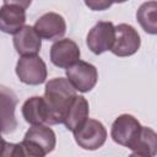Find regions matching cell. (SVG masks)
I'll list each match as a JSON object with an SVG mask.
<instances>
[{
	"label": "cell",
	"mask_w": 157,
	"mask_h": 157,
	"mask_svg": "<svg viewBox=\"0 0 157 157\" xmlns=\"http://www.w3.org/2000/svg\"><path fill=\"white\" fill-rule=\"evenodd\" d=\"M76 96V88L65 77H55L45 83L44 101L48 107V124H63L66 110Z\"/></svg>",
	"instance_id": "1"
},
{
	"label": "cell",
	"mask_w": 157,
	"mask_h": 157,
	"mask_svg": "<svg viewBox=\"0 0 157 157\" xmlns=\"http://www.w3.org/2000/svg\"><path fill=\"white\" fill-rule=\"evenodd\" d=\"M56 145L55 132L47 125H32L25 134L21 146L22 156L44 157L54 150Z\"/></svg>",
	"instance_id": "2"
},
{
	"label": "cell",
	"mask_w": 157,
	"mask_h": 157,
	"mask_svg": "<svg viewBox=\"0 0 157 157\" xmlns=\"http://www.w3.org/2000/svg\"><path fill=\"white\" fill-rule=\"evenodd\" d=\"M16 75L21 82L37 86L47 78V65L38 55H23L16 64Z\"/></svg>",
	"instance_id": "3"
},
{
	"label": "cell",
	"mask_w": 157,
	"mask_h": 157,
	"mask_svg": "<svg viewBox=\"0 0 157 157\" xmlns=\"http://www.w3.org/2000/svg\"><path fill=\"white\" fill-rule=\"evenodd\" d=\"M74 137L76 144L83 150H98L107 140V130L104 125L96 119H87L86 123L75 130Z\"/></svg>",
	"instance_id": "4"
},
{
	"label": "cell",
	"mask_w": 157,
	"mask_h": 157,
	"mask_svg": "<svg viewBox=\"0 0 157 157\" xmlns=\"http://www.w3.org/2000/svg\"><path fill=\"white\" fill-rule=\"evenodd\" d=\"M66 78L78 92H90L97 83L98 71L94 65L78 60L66 69Z\"/></svg>",
	"instance_id": "5"
},
{
	"label": "cell",
	"mask_w": 157,
	"mask_h": 157,
	"mask_svg": "<svg viewBox=\"0 0 157 157\" xmlns=\"http://www.w3.org/2000/svg\"><path fill=\"white\" fill-rule=\"evenodd\" d=\"M141 45L140 34L137 31L128 23H120L115 26V39L110 52L117 56H130L135 54Z\"/></svg>",
	"instance_id": "6"
},
{
	"label": "cell",
	"mask_w": 157,
	"mask_h": 157,
	"mask_svg": "<svg viewBox=\"0 0 157 157\" xmlns=\"http://www.w3.org/2000/svg\"><path fill=\"white\" fill-rule=\"evenodd\" d=\"M115 39V26L108 21L97 22L87 34V47L93 54H102L110 50Z\"/></svg>",
	"instance_id": "7"
},
{
	"label": "cell",
	"mask_w": 157,
	"mask_h": 157,
	"mask_svg": "<svg viewBox=\"0 0 157 157\" xmlns=\"http://www.w3.org/2000/svg\"><path fill=\"white\" fill-rule=\"evenodd\" d=\"M141 128L142 125L135 117L131 114H121L113 121L110 136L114 142L129 148L137 137Z\"/></svg>",
	"instance_id": "8"
},
{
	"label": "cell",
	"mask_w": 157,
	"mask_h": 157,
	"mask_svg": "<svg viewBox=\"0 0 157 157\" xmlns=\"http://www.w3.org/2000/svg\"><path fill=\"white\" fill-rule=\"evenodd\" d=\"M78 45L69 38L56 40L50 48V61L61 69H67L80 60Z\"/></svg>",
	"instance_id": "9"
},
{
	"label": "cell",
	"mask_w": 157,
	"mask_h": 157,
	"mask_svg": "<svg viewBox=\"0 0 157 157\" xmlns=\"http://www.w3.org/2000/svg\"><path fill=\"white\" fill-rule=\"evenodd\" d=\"M33 27L38 34L47 40L59 39L66 32V22L64 17L56 12H47L42 15Z\"/></svg>",
	"instance_id": "10"
},
{
	"label": "cell",
	"mask_w": 157,
	"mask_h": 157,
	"mask_svg": "<svg viewBox=\"0 0 157 157\" xmlns=\"http://www.w3.org/2000/svg\"><path fill=\"white\" fill-rule=\"evenodd\" d=\"M13 47L20 55H37L42 48V37L32 26H25L13 34Z\"/></svg>",
	"instance_id": "11"
},
{
	"label": "cell",
	"mask_w": 157,
	"mask_h": 157,
	"mask_svg": "<svg viewBox=\"0 0 157 157\" xmlns=\"http://www.w3.org/2000/svg\"><path fill=\"white\" fill-rule=\"evenodd\" d=\"M88 114H90V105L87 99L83 96L76 94L66 110L63 124L66 126L67 130L74 132L86 123V120L88 119Z\"/></svg>",
	"instance_id": "12"
},
{
	"label": "cell",
	"mask_w": 157,
	"mask_h": 157,
	"mask_svg": "<svg viewBox=\"0 0 157 157\" xmlns=\"http://www.w3.org/2000/svg\"><path fill=\"white\" fill-rule=\"evenodd\" d=\"M25 9L17 5H2L0 9V28L4 33L16 34L25 27Z\"/></svg>",
	"instance_id": "13"
},
{
	"label": "cell",
	"mask_w": 157,
	"mask_h": 157,
	"mask_svg": "<svg viewBox=\"0 0 157 157\" xmlns=\"http://www.w3.org/2000/svg\"><path fill=\"white\" fill-rule=\"evenodd\" d=\"M22 115L27 123L31 125L48 124V107L44 97L33 96L25 101L22 105Z\"/></svg>",
	"instance_id": "14"
},
{
	"label": "cell",
	"mask_w": 157,
	"mask_h": 157,
	"mask_svg": "<svg viewBox=\"0 0 157 157\" xmlns=\"http://www.w3.org/2000/svg\"><path fill=\"white\" fill-rule=\"evenodd\" d=\"M129 148L134 156L151 157L157 155V132L151 128L142 126L137 137Z\"/></svg>",
	"instance_id": "15"
},
{
	"label": "cell",
	"mask_w": 157,
	"mask_h": 157,
	"mask_svg": "<svg viewBox=\"0 0 157 157\" xmlns=\"http://www.w3.org/2000/svg\"><path fill=\"white\" fill-rule=\"evenodd\" d=\"M137 22L148 34H157V1L150 0L140 5L136 12Z\"/></svg>",
	"instance_id": "16"
},
{
	"label": "cell",
	"mask_w": 157,
	"mask_h": 157,
	"mask_svg": "<svg viewBox=\"0 0 157 157\" xmlns=\"http://www.w3.org/2000/svg\"><path fill=\"white\" fill-rule=\"evenodd\" d=\"M86 6L92 11H103L109 9L114 0H83Z\"/></svg>",
	"instance_id": "17"
},
{
	"label": "cell",
	"mask_w": 157,
	"mask_h": 157,
	"mask_svg": "<svg viewBox=\"0 0 157 157\" xmlns=\"http://www.w3.org/2000/svg\"><path fill=\"white\" fill-rule=\"evenodd\" d=\"M4 1V5H17V6H21L22 9H27L32 0H2Z\"/></svg>",
	"instance_id": "18"
},
{
	"label": "cell",
	"mask_w": 157,
	"mask_h": 157,
	"mask_svg": "<svg viewBox=\"0 0 157 157\" xmlns=\"http://www.w3.org/2000/svg\"><path fill=\"white\" fill-rule=\"evenodd\" d=\"M125 1H128V0H114V2H117V4H121V2H125Z\"/></svg>",
	"instance_id": "19"
}]
</instances>
